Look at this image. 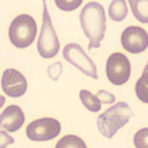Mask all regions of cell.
I'll return each instance as SVG.
<instances>
[{
	"mask_svg": "<svg viewBox=\"0 0 148 148\" xmlns=\"http://www.w3.org/2000/svg\"><path fill=\"white\" fill-rule=\"evenodd\" d=\"M106 75L112 84L126 83L131 75V64L127 56L122 53H112L106 63Z\"/></svg>",
	"mask_w": 148,
	"mask_h": 148,
	"instance_id": "cell-7",
	"label": "cell"
},
{
	"mask_svg": "<svg viewBox=\"0 0 148 148\" xmlns=\"http://www.w3.org/2000/svg\"><path fill=\"white\" fill-rule=\"evenodd\" d=\"M37 33L36 22L32 16L21 14L12 21L9 27V39L16 48H27L32 45Z\"/></svg>",
	"mask_w": 148,
	"mask_h": 148,
	"instance_id": "cell-3",
	"label": "cell"
},
{
	"mask_svg": "<svg viewBox=\"0 0 148 148\" xmlns=\"http://www.w3.org/2000/svg\"><path fill=\"white\" fill-rule=\"evenodd\" d=\"M69 147H80L86 148V143L82 138L75 135H68L62 139H60L55 146V148H69Z\"/></svg>",
	"mask_w": 148,
	"mask_h": 148,
	"instance_id": "cell-15",
	"label": "cell"
},
{
	"mask_svg": "<svg viewBox=\"0 0 148 148\" xmlns=\"http://www.w3.org/2000/svg\"><path fill=\"white\" fill-rule=\"evenodd\" d=\"M2 88L10 97H20L27 91V82L25 77L17 70L8 69L3 74Z\"/></svg>",
	"mask_w": 148,
	"mask_h": 148,
	"instance_id": "cell-9",
	"label": "cell"
},
{
	"mask_svg": "<svg viewBox=\"0 0 148 148\" xmlns=\"http://www.w3.org/2000/svg\"><path fill=\"white\" fill-rule=\"evenodd\" d=\"M43 24L37 42V49L42 58H51L58 53L60 43L48 12L45 0H43Z\"/></svg>",
	"mask_w": 148,
	"mask_h": 148,
	"instance_id": "cell-4",
	"label": "cell"
},
{
	"mask_svg": "<svg viewBox=\"0 0 148 148\" xmlns=\"http://www.w3.org/2000/svg\"><path fill=\"white\" fill-rule=\"evenodd\" d=\"M133 115V112L127 103L120 101L99 115L97 126L103 136L110 139Z\"/></svg>",
	"mask_w": 148,
	"mask_h": 148,
	"instance_id": "cell-2",
	"label": "cell"
},
{
	"mask_svg": "<svg viewBox=\"0 0 148 148\" xmlns=\"http://www.w3.org/2000/svg\"><path fill=\"white\" fill-rule=\"evenodd\" d=\"M47 73L49 77L53 80V81H57L60 75L63 73V66L60 62L54 63L52 65H50L47 69Z\"/></svg>",
	"mask_w": 148,
	"mask_h": 148,
	"instance_id": "cell-18",
	"label": "cell"
},
{
	"mask_svg": "<svg viewBox=\"0 0 148 148\" xmlns=\"http://www.w3.org/2000/svg\"><path fill=\"white\" fill-rule=\"evenodd\" d=\"M63 55L67 62L77 68L81 72L94 79H98L95 64L79 45L68 44L63 50Z\"/></svg>",
	"mask_w": 148,
	"mask_h": 148,
	"instance_id": "cell-5",
	"label": "cell"
},
{
	"mask_svg": "<svg viewBox=\"0 0 148 148\" xmlns=\"http://www.w3.org/2000/svg\"><path fill=\"white\" fill-rule=\"evenodd\" d=\"M25 122V114L19 106H8L0 115L1 128L7 132H14L19 130Z\"/></svg>",
	"mask_w": 148,
	"mask_h": 148,
	"instance_id": "cell-10",
	"label": "cell"
},
{
	"mask_svg": "<svg viewBox=\"0 0 148 148\" xmlns=\"http://www.w3.org/2000/svg\"><path fill=\"white\" fill-rule=\"evenodd\" d=\"M133 16L142 23H148V0H128Z\"/></svg>",
	"mask_w": 148,
	"mask_h": 148,
	"instance_id": "cell-12",
	"label": "cell"
},
{
	"mask_svg": "<svg viewBox=\"0 0 148 148\" xmlns=\"http://www.w3.org/2000/svg\"><path fill=\"white\" fill-rule=\"evenodd\" d=\"M96 95L103 104H113L115 101V96L105 90H100Z\"/></svg>",
	"mask_w": 148,
	"mask_h": 148,
	"instance_id": "cell-19",
	"label": "cell"
},
{
	"mask_svg": "<svg viewBox=\"0 0 148 148\" xmlns=\"http://www.w3.org/2000/svg\"><path fill=\"white\" fill-rule=\"evenodd\" d=\"M80 21L86 36L90 40L88 49L100 48L106 31V16L103 6L90 2L80 13Z\"/></svg>",
	"mask_w": 148,
	"mask_h": 148,
	"instance_id": "cell-1",
	"label": "cell"
},
{
	"mask_svg": "<svg viewBox=\"0 0 148 148\" xmlns=\"http://www.w3.org/2000/svg\"><path fill=\"white\" fill-rule=\"evenodd\" d=\"M83 0H54L59 9L64 12H71L78 8Z\"/></svg>",
	"mask_w": 148,
	"mask_h": 148,
	"instance_id": "cell-16",
	"label": "cell"
},
{
	"mask_svg": "<svg viewBox=\"0 0 148 148\" xmlns=\"http://www.w3.org/2000/svg\"><path fill=\"white\" fill-rule=\"evenodd\" d=\"M121 44L129 53H142L148 47L147 32L140 27H127L122 33Z\"/></svg>",
	"mask_w": 148,
	"mask_h": 148,
	"instance_id": "cell-8",
	"label": "cell"
},
{
	"mask_svg": "<svg viewBox=\"0 0 148 148\" xmlns=\"http://www.w3.org/2000/svg\"><path fill=\"white\" fill-rule=\"evenodd\" d=\"M133 143L137 148H148V127H144L135 134Z\"/></svg>",
	"mask_w": 148,
	"mask_h": 148,
	"instance_id": "cell-17",
	"label": "cell"
},
{
	"mask_svg": "<svg viewBox=\"0 0 148 148\" xmlns=\"http://www.w3.org/2000/svg\"><path fill=\"white\" fill-rule=\"evenodd\" d=\"M143 72H144V73L148 72V63H147V66H146V68H145V69H144V70H143Z\"/></svg>",
	"mask_w": 148,
	"mask_h": 148,
	"instance_id": "cell-20",
	"label": "cell"
},
{
	"mask_svg": "<svg viewBox=\"0 0 148 148\" xmlns=\"http://www.w3.org/2000/svg\"><path fill=\"white\" fill-rule=\"evenodd\" d=\"M80 100L82 105L90 112L96 113L101 110V101L97 97V95H94L89 90H82L79 93Z\"/></svg>",
	"mask_w": 148,
	"mask_h": 148,
	"instance_id": "cell-13",
	"label": "cell"
},
{
	"mask_svg": "<svg viewBox=\"0 0 148 148\" xmlns=\"http://www.w3.org/2000/svg\"><path fill=\"white\" fill-rule=\"evenodd\" d=\"M127 15V7L125 0H113L109 7V16L113 21H121Z\"/></svg>",
	"mask_w": 148,
	"mask_h": 148,
	"instance_id": "cell-11",
	"label": "cell"
},
{
	"mask_svg": "<svg viewBox=\"0 0 148 148\" xmlns=\"http://www.w3.org/2000/svg\"><path fill=\"white\" fill-rule=\"evenodd\" d=\"M135 91L140 101L148 104V72H143V76L136 83Z\"/></svg>",
	"mask_w": 148,
	"mask_h": 148,
	"instance_id": "cell-14",
	"label": "cell"
},
{
	"mask_svg": "<svg viewBox=\"0 0 148 148\" xmlns=\"http://www.w3.org/2000/svg\"><path fill=\"white\" fill-rule=\"evenodd\" d=\"M61 131L60 123L53 118L39 119L31 123L26 129L27 138L35 142H45L55 138Z\"/></svg>",
	"mask_w": 148,
	"mask_h": 148,
	"instance_id": "cell-6",
	"label": "cell"
}]
</instances>
